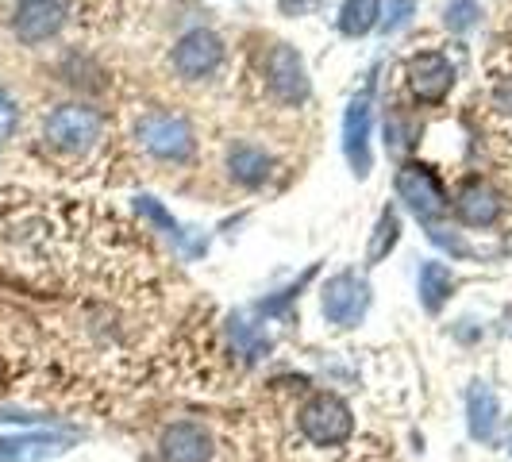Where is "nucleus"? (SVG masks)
I'll list each match as a JSON object with an SVG mask.
<instances>
[{"mask_svg":"<svg viewBox=\"0 0 512 462\" xmlns=\"http://www.w3.org/2000/svg\"><path fill=\"white\" fill-rule=\"evenodd\" d=\"M451 289H455L451 266H443V262H424L420 266V301H424L428 312H439L443 301L451 297Z\"/></svg>","mask_w":512,"mask_h":462,"instance_id":"16","label":"nucleus"},{"mask_svg":"<svg viewBox=\"0 0 512 462\" xmlns=\"http://www.w3.org/2000/svg\"><path fill=\"white\" fill-rule=\"evenodd\" d=\"M409 85L424 104H439L455 85V66L436 51L416 54L409 62Z\"/></svg>","mask_w":512,"mask_h":462,"instance_id":"10","label":"nucleus"},{"mask_svg":"<svg viewBox=\"0 0 512 462\" xmlns=\"http://www.w3.org/2000/svg\"><path fill=\"white\" fill-rule=\"evenodd\" d=\"M466 416H470V436L489 443L493 428H497V393L486 382H474L470 397H466Z\"/></svg>","mask_w":512,"mask_h":462,"instance_id":"14","label":"nucleus"},{"mask_svg":"<svg viewBox=\"0 0 512 462\" xmlns=\"http://www.w3.org/2000/svg\"><path fill=\"white\" fill-rule=\"evenodd\" d=\"M228 170L239 185H262L270 178V154L251 147V143H239L228 151Z\"/></svg>","mask_w":512,"mask_h":462,"instance_id":"15","label":"nucleus"},{"mask_svg":"<svg viewBox=\"0 0 512 462\" xmlns=\"http://www.w3.org/2000/svg\"><path fill=\"white\" fill-rule=\"evenodd\" d=\"M378 20H382V0H343V8H339V31L351 39L374 31Z\"/></svg>","mask_w":512,"mask_h":462,"instance_id":"17","label":"nucleus"},{"mask_svg":"<svg viewBox=\"0 0 512 462\" xmlns=\"http://www.w3.org/2000/svg\"><path fill=\"white\" fill-rule=\"evenodd\" d=\"M266 81L274 89V97L285 104H301L308 97V74L301 54L293 51L289 43H278L270 58H266Z\"/></svg>","mask_w":512,"mask_h":462,"instance_id":"8","label":"nucleus"},{"mask_svg":"<svg viewBox=\"0 0 512 462\" xmlns=\"http://www.w3.org/2000/svg\"><path fill=\"white\" fill-rule=\"evenodd\" d=\"M455 208H459L462 224H470V228H489V224L501 216V197H497V189L474 181V185H466L459 193Z\"/></svg>","mask_w":512,"mask_h":462,"instance_id":"13","label":"nucleus"},{"mask_svg":"<svg viewBox=\"0 0 512 462\" xmlns=\"http://www.w3.org/2000/svg\"><path fill=\"white\" fill-rule=\"evenodd\" d=\"M47 143L66 154H85L97 139H101V112L85 108V104H62L54 108L43 124Z\"/></svg>","mask_w":512,"mask_h":462,"instance_id":"1","label":"nucleus"},{"mask_svg":"<svg viewBox=\"0 0 512 462\" xmlns=\"http://www.w3.org/2000/svg\"><path fill=\"white\" fill-rule=\"evenodd\" d=\"M70 436L54 432H27V436H4L0 439V462H47L70 451Z\"/></svg>","mask_w":512,"mask_h":462,"instance_id":"12","label":"nucleus"},{"mask_svg":"<svg viewBox=\"0 0 512 462\" xmlns=\"http://www.w3.org/2000/svg\"><path fill=\"white\" fill-rule=\"evenodd\" d=\"M135 208H139V212H143L151 224H158V228L166 231L174 243H185V231H181V224L174 220V216H170V212H166V208L158 205L154 197H135Z\"/></svg>","mask_w":512,"mask_h":462,"instance_id":"19","label":"nucleus"},{"mask_svg":"<svg viewBox=\"0 0 512 462\" xmlns=\"http://www.w3.org/2000/svg\"><path fill=\"white\" fill-rule=\"evenodd\" d=\"M297 416H301L305 439H312L316 447H335V443H343V439L351 436V428H355V416H351V409L335 393L308 397L305 409L297 412Z\"/></svg>","mask_w":512,"mask_h":462,"instance_id":"2","label":"nucleus"},{"mask_svg":"<svg viewBox=\"0 0 512 462\" xmlns=\"http://www.w3.org/2000/svg\"><path fill=\"white\" fill-rule=\"evenodd\" d=\"M139 143L154 154V158H166V162H185L197 139H193V128L181 120V116H170V112H154L139 124Z\"/></svg>","mask_w":512,"mask_h":462,"instance_id":"4","label":"nucleus"},{"mask_svg":"<svg viewBox=\"0 0 512 462\" xmlns=\"http://www.w3.org/2000/svg\"><path fill=\"white\" fill-rule=\"evenodd\" d=\"M16 124H20V108H16V97L0 85V143L16 131Z\"/></svg>","mask_w":512,"mask_h":462,"instance_id":"22","label":"nucleus"},{"mask_svg":"<svg viewBox=\"0 0 512 462\" xmlns=\"http://www.w3.org/2000/svg\"><path fill=\"white\" fill-rule=\"evenodd\" d=\"M320 308H324V320L335 328H355L366 308H370V285L362 282L359 274L343 270L328 278V285L320 289Z\"/></svg>","mask_w":512,"mask_h":462,"instance_id":"3","label":"nucleus"},{"mask_svg":"<svg viewBox=\"0 0 512 462\" xmlns=\"http://www.w3.org/2000/svg\"><path fill=\"white\" fill-rule=\"evenodd\" d=\"M158 451H162V462H208L212 459V436L201 424L181 420V424H170L162 432Z\"/></svg>","mask_w":512,"mask_h":462,"instance_id":"11","label":"nucleus"},{"mask_svg":"<svg viewBox=\"0 0 512 462\" xmlns=\"http://www.w3.org/2000/svg\"><path fill=\"white\" fill-rule=\"evenodd\" d=\"M412 12H416V0H389L378 24H382L385 35H397V31L412 20Z\"/></svg>","mask_w":512,"mask_h":462,"instance_id":"21","label":"nucleus"},{"mask_svg":"<svg viewBox=\"0 0 512 462\" xmlns=\"http://www.w3.org/2000/svg\"><path fill=\"white\" fill-rule=\"evenodd\" d=\"M66 16H70V0H20L12 27H16L20 43L35 47V43H47L51 35H58Z\"/></svg>","mask_w":512,"mask_h":462,"instance_id":"6","label":"nucleus"},{"mask_svg":"<svg viewBox=\"0 0 512 462\" xmlns=\"http://www.w3.org/2000/svg\"><path fill=\"white\" fill-rule=\"evenodd\" d=\"M397 239H401V216H397L393 208H385L382 216H378L374 239H370V247H366V262H370V266H378V262L397 247Z\"/></svg>","mask_w":512,"mask_h":462,"instance_id":"18","label":"nucleus"},{"mask_svg":"<svg viewBox=\"0 0 512 462\" xmlns=\"http://www.w3.org/2000/svg\"><path fill=\"white\" fill-rule=\"evenodd\" d=\"M220 58H224V43L212 31L197 27V31H189V35L178 39V47H174V70L193 81V77L212 74L220 66Z\"/></svg>","mask_w":512,"mask_h":462,"instance_id":"9","label":"nucleus"},{"mask_svg":"<svg viewBox=\"0 0 512 462\" xmlns=\"http://www.w3.org/2000/svg\"><path fill=\"white\" fill-rule=\"evenodd\" d=\"M370 116H374V97L366 85L359 97L347 104V116H343V154L359 178L370 174Z\"/></svg>","mask_w":512,"mask_h":462,"instance_id":"7","label":"nucleus"},{"mask_svg":"<svg viewBox=\"0 0 512 462\" xmlns=\"http://www.w3.org/2000/svg\"><path fill=\"white\" fill-rule=\"evenodd\" d=\"M320 0H282V12L285 16H301V12H308V8H316Z\"/></svg>","mask_w":512,"mask_h":462,"instance_id":"23","label":"nucleus"},{"mask_svg":"<svg viewBox=\"0 0 512 462\" xmlns=\"http://www.w3.org/2000/svg\"><path fill=\"white\" fill-rule=\"evenodd\" d=\"M478 16H482L478 0H451V4H447L443 24L451 27V31H470V27L478 24Z\"/></svg>","mask_w":512,"mask_h":462,"instance_id":"20","label":"nucleus"},{"mask_svg":"<svg viewBox=\"0 0 512 462\" xmlns=\"http://www.w3.org/2000/svg\"><path fill=\"white\" fill-rule=\"evenodd\" d=\"M397 197H401L424 224H432V220H439V216L447 212V193H443V185H439L436 174H432L428 166H420V162H412V166H405V170L397 174Z\"/></svg>","mask_w":512,"mask_h":462,"instance_id":"5","label":"nucleus"}]
</instances>
